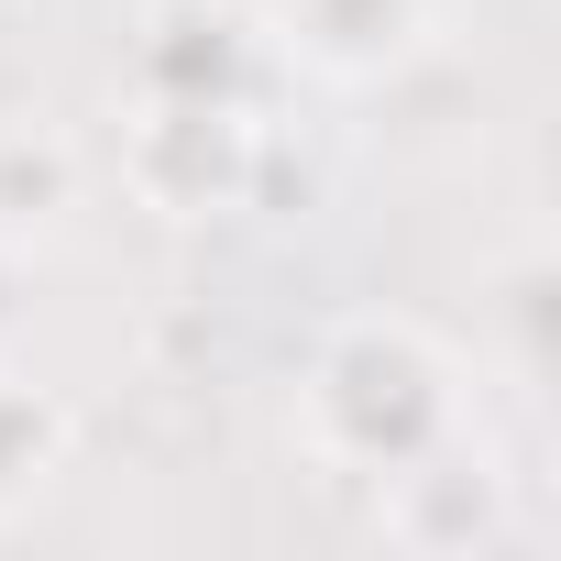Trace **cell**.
<instances>
[{"label":"cell","instance_id":"6da1fadb","mask_svg":"<svg viewBox=\"0 0 561 561\" xmlns=\"http://www.w3.org/2000/svg\"><path fill=\"white\" fill-rule=\"evenodd\" d=\"M298 430L331 473H408L419 451H440L462 430V364L419 331V320H342L320 353H309V386H298Z\"/></svg>","mask_w":561,"mask_h":561},{"label":"cell","instance_id":"7a4b0ae2","mask_svg":"<svg viewBox=\"0 0 561 561\" xmlns=\"http://www.w3.org/2000/svg\"><path fill=\"white\" fill-rule=\"evenodd\" d=\"M122 176L165 220H220L264 176V122H253V100H154L144 89V122L122 144Z\"/></svg>","mask_w":561,"mask_h":561},{"label":"cell","instance_id":"277c9868","mask_svg":"<svg viewBox=\"0 0 561 561\" xmlns=\"http://www.w3.org/2000/svg\"><path fill=\"white\" fill-rule=\"evenodd\" d=\"M253 23L242 12H209V0H176L144 34V89L154 100H253Z\"/></svg>","mask_w":561,"mask_h":561},{"label":"cell","instance_id":"5b68a950","mask_svg":"<svg viewBox=\"0 0 561 561\" xmlns=\"http://www.w3.org/2000/svg\"><path fill=\"white\" fill-rule=\"evenodd\" d=\"M78 176H89V165H78V144H67V133L12 122V133H0V242L67 220V209H78Z\"/></svg>","mask_w":561,"mask_h":561},{"label":"cell","instance_id":"8992f818","mask_svg":"<svg viewBox=\"0 0 561 561\" xmlns=\"http://www.w3.org/2000/svg\"><path fill=\"white\" fill-rule=\"evenodd\" d=\"M56 462H67V408L45 386H23V375H0V495L45 484Z\"/></svg>","mask_w":561,"mask_h":561},{"label":"cell","instance_id":"3957f363","mask_svg":"<svg viewBox=\"0 0 561 561\" xmlns=\"http://www.w3.org/2000/svg\"><path fill=\"white\" fill-rule=\"evenodd\" d=\"M430 12L440 0H275V34H287L298 67L364 89V78H397L430 45Z\"/></svg>","mask_w":561,"mask_h":561}]
</instances>
